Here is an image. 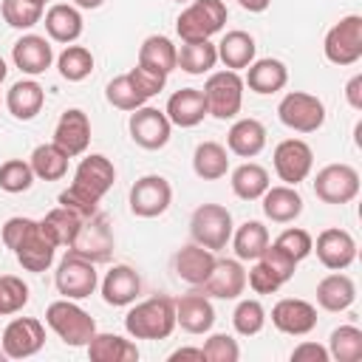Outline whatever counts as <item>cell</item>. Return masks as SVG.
Returning <instances> with one entry per match:
<instances>
[{"label": "cell", "mask_w": 362, "mask_h": 362, "mask_svg": "<svg viewBox=\"0 0 362 362\" xmlns=\"http://www.w3.org/2000/svg\"><path fill=\"white\" fill-rule=\"evenodd\" d=\"M175 325L187 334H209L215 325V308L212 300L204 291H189L175 300Z\"/></svg>", "instance_id": "22"}, {"label": "cell", "mask_w": 362, "mask_h": 362, "mask_svg": "<svg viewBox=\"0 0 362 362\" xmlns=\"http://www.w3.org/2000/svg\"><path fill=\"white\" fill-rule=\"evenodd\" d=\"M175 3H192V0H175Z\"/></svg>", "instance_id": "60"}, {"label": "cell", "mask_w": 362, "mask_h": 362, "mask_svg": "<svg viewBox=\"0 0 362 362\" xmlns=\"http://www.w3.org/2000/svg\"><path fill=\"white\" fill-rule=\"evenodd\" d=\"M127 130H130V139L139 147H144V150H161L170 141L173 124H170V119H167L164 110L150 107V105H141V107L130 110Z\"/></svg>", "instance_id": "16"}, {"label": "cell", "mask_w": 362, "mask_h": 362, "mask_svg": "<svg viewBox=\"0 0 362 362\" xmlns=\"http://www.w3.org/2000/svg\"><path fill=\"white\" fill-rule=\"evenodd\" d=\"M28 303V286L17 274H0V317L23 311Z\"/></svg>", "instance_id": "47"}, {"label": "cell", "mask_w": 362, "mask_h": 362, "mask_svg": "<svg viewBox=\"0 0 362 362\" xmlns=\"http://www.w3.org/2000/svg\"><path fill=\"white\" fill-rule=\"evenodd\" d=\"M34 3H40V6H45V3H48V0H34Z\"/></svg>", "instance_id": "59"}, {"label": "cell", "mask_w": 362, "mask_h": 362, "mask_svg": "<svg viewBox=\"0 0 362 362\" xmlns=\"http://www.w3.org/2000/svg\"><path fill=\"white\" fill-rule=\"evenodd\" d=\"M226 147L238 158H255L266 147V127L257 119H238L226 133Z\"/></svg>", "instance_id": "34"}, {"label": "cell", "mask_w": 362, "mask_h": 362, "mask_svg": "<svg viewBox=\"0 0 362 362\" xmlns=\"http://www.w3.org/2000/svg\"><path fill=\"white\" fill-rule=\"evenodd\" d=\"M229 240L238 260H257L269 246V229L260 221H243L238 229H232Z\"/></svg>", "instance_id": "38"}, {"label": "cell", "mask_w": 362, "mask_h": 362, "mask_svg": "<svg viewBox=\"0 0 362 362\" xmlns=\"http://www.w3.org/2000/svg\"><path fill=\"white\" fill-rule=\"evenodd\" d=\"M3 243H6V249H11L17 263L34 274L45 272L57 257L54 240L42 232L40 221H34V218H23V215L8 218L3 223Z\"/></svg>", "instance_id": "2"}, {"label": "cell", "mask_w": 362, "mask_h": 362, "mask_svg": "<svg viewBox=\"0 0 362 362\" xmlns=\"http://www.w3.org/2000/svg\"><path fill=\"white\" fill-rule=\"evenodd\" d=\"M116 181V167L107 156L102 153H90L76 164L74 181L68 184V189L59 192V204L74 209L82 218H90L93 212H99V201L107 195V189Z\"/></svg>", "instance_id": "1"}, {"label": "cell", "mask_w": 362, "mask_h": 362, "mask_svg": "<svg viewBox=\"0 0 362 362\" xmlns=\"http://www.w3.org/2000/svg\"><path fill=\"white\" fill-rule=\"evenodd\" d=\"M257 260H260V263H263V266L277 277V283H280V286H283V283H288V280L294 277V272H297V260H294L291 255H286L277 243H269Z\"/></svg>", "instance_id": "48"}, {"label": "cell", "mask_w": 362, "mask_h": 362, "mask_svg": "<svg viewBox=\"0 0 362 362\" xmlns=\"http://www.w3.org/2000/svg\"><path fill=\"white\" fill-rule=\"evenodd\" d=\"M328 348L320 345V342H300L294 351H291V362H328Z\"/></svg>", "instance_id": "52"}, {"label": "cell", "mask_w": 362, "mask_h": 362, "mask_svg": "<svg viewBox=\"0 0 362 362\" xmlns=\"http://www.w3.org/2000/svg\"><path fill=\"white\" fill-rule=\"evenodd\" d=\"M277 119L294 133H317L325 124V105L305 90H288L277 105Z\"/></svg>", "instance_id": "10"}, {"label": "cell", "mask_w": 362, "mask_h": 362, "mask_svg": "<svg viewBox=\"0 0 362 362\" xmlns=\"http://www.w3.org/2000/svg\"><path fill=\"white\" fill-rule=\"evenodd\" d=\"M260 206H263V215L274 223H291L303 215V195L297 192V187H288V184H277V187H269L263 195H260Z\"/></svg>", "instance_id": "28"}, {"label": "cell", "mask_w": 362, "mask_h": 362, "mask_svg": "<svg viewBox=\"0 0 362 362\" xmlns=\"http://www.w3.org/2000/svg\"><path fill=\"white\" fill-rule=\"evenodd\" d=\"M192 170L204 181H218L229 173V150L218 141H201L192 153Z\"/></svg>", "instance_id": "37"}, {"label": "cell", "mask_w": 362, "mask_h": 362, "mask_svg": "<svg viewBox=\"0 0 362 362\" xmlns=\"http://www.w3.org/2000/svg\"><path fill=\"white\" fill-rule=\"evenodd\" d=\"M28 164L34 170V178H42V181H59L68 173V156L54 141L37 144L31 158H28Z\"/></svg>", "instance_id": "41"}, {"label": "cell", "mask_w": 362, "mask_h": 362, "mask_svg": "<svg viewBox=\"0 0 362 362\" xmlns=\"http://www.w3.org/2000/svg\"><path fill=\"white\" fill-rule=\"evenodd\" d=\"M314 195L322 204H351L359 195V173L351 164H325L317 175H314Z\"/></svg>", "instance_id": "13"}, {"label": "cell", "mask_w": 362, "mask_h": 362, "mask_svg": "<svg viewBox=\"0 0 362 362\" xmlns=\"http://www.w3.org/2000/svg\"><path fill=\"white\" fill-rule=\"evenodd\" d=\"M345 99L354 110H362V74H354L345 85Z\"/></svg>", "instance_id": "53"}, {"label": "cell", "mask_w": 362, "mask_h": 362, "mask_svg": "<svg viewBox=\"0 0 362 362\" xmlns=\"http://www.w3.org/2000/svg\"><path fill=\"white\" fill-rule=\"evenodd\" d=\"M272 161H274V173L283 184L288 187H297L300 181H305L311 175V167H314V150L308 141L303 139H283L274 153H272Z\"/></svg>", "instance_id": "14"}, {"label": "cell", "mask_w": 362, "mask_h": 362, "mask_svg": "<svg viewBox=\"0 0 362 362\" xmlns=\"http://www.w3.org/2000/svg\"><path fill=\"white\" fill-rule=\"evenodd\" d=\"M328 356L334 362H359L362 359V331L356 325H339L328 337Z\"/></svg>", "instance_id": "42"}, {"label": "cell", "mask_w": 362, "mask_h": 362, "mask_svg": "<svg viewBox=\"0 0 362 362\" xmlns=\"http://www.w3.org/2000/svg\"><path fill=\"white\" fill-rule=\"evenodd\" d=\"M54 144L68 156V158H76V156H85L88 144H90V119L85 110L79 107H68L57 127H54Z\"/></svg>", "instance_id": "21"}, {"label": "cell", "mask_w": 362, "mask_h": 362, "mask_svg": "<svg viewBox=\"0 0 362 362\" xmlns=\"http://www.w3.org/2000/svg\"><path fill=\"white\" fill-rule=\"evenodd\" d=\"M167 119L173 127H195L204 122V116H209L206 110V99L201 88H181L167 99L164 107Z\"/></svg>", "instance_id": "25"}, {"label": "cell", "mask_w": 362, "mask_h": 362, "mask_svg": "<svg viewBox=\"0 0 362 362\" xmlns=\"http://www.w3.org/2000/svg\"><path fill=\"white\" fill-rule=\"evenodd\" d=\"M246 288V269H243V260H232V257H223V260H215L209 277L198 286V291H204L209 300H238Z\"/></svg>", "instance_id": "19"}, {"label": "cell", "mask_w": 362, "mask_h": 362, "mask_svg": "<svg viewBox=\"0 0 362 362\" xmlns=\"http://www.w3.org/2000/svg\"><path fill=\"white\" fill-rule=\"evenodd\" d=\"M105 0H74V6L76 8H99Z\"/></svg>", "instance_id": "56"}, {"label": "cell", "mask_w": 362, "mask_h": 362, "mask_svg": "<svg viewBox=\"0 0 362 362\" xmlns=\"http://www.w3.org/2000/svg\"><path fill=\"white\" fill-rule=\"evenodd\" d=\"M113 243L116 240H113V229H110L107 215L93 212L90 218L82 221V226H79L76 238L71 240L68 252H74V255H79L90 263H105L113 255Z\"/></svg>", "instance_id": "12"}, {"label": "cell", "mask_w": 362, "mask_h": 362, "mask_svg": "<svg viewBox=\"0 0 362 362\" xmlns=\"http://www.w3.org/2000/svg\"><path fill=\"white\" fill-rule=\"evenodd\" d=\"M90 362H136L139 359V348L136 342L119 337V334H93L90 342L85 345Z\"/></svg>", "instance_id": "35"}, {"label": "cell", "mask_w": 362, "mask_h": 362, "mask_svg": "<svg viewBox=\"0 0 362 362\" xmlns=\"http://www.w3.org/2000/svg\"><path fill=\"white\" fill-rule=\"evenodd\" d=\"M6 74H8V68H6V59L0 57V85H3V79H6Z\"/></svg>", "instance_id": "57"}, {"label": "cell", "mask_w": 362, "mask_h": 362, "mask_svg": "<svg viewBox=\"0 0 362 362\" xmlns=\"http://www.w3.org/2000/svg\"><path fill=\"white\" fill-rule=\"evenodd\" d=\"M311 252H317V260L331 269V272H345L354 260H356V240L348 229L339 226H328L317 235V243L311 246Z\"/></svg>", "instance_id": "18"}, {"label": "cell", "mask_w": 362, "mask_h": 362, "mask_svg": "<svg viewBox=\"0 0 362 362\" xmlns=\"http://www.w3.org/2000/svg\"><path fill=\"white\" fill-rule=\"evenodd\" d=\"M243 76L238 71H215L209 74L206 85L201 88L204 90V99H206V110L209 116L226 122V119H235L243 107Z\"/></svg>", "instance_id": "7"}, {"label": "cell", "mask_w": 362, "mask_h": 362, "mask_svg": "<svg viewBox=\"0 0 362 362\" xmlns=\"http://www.w3.org/2000/svg\"><path fill=\"white\" fill-rule=\"evenodd\" d=\"M11 59L14 65L25 74V76H40L51 68L54 62V48L51 40L40 37V34H23L14 45H11Z\"/></svg>", "instance_id": "24"}, {"label": "cell", "mask_w": 362, "mask_h": 362, "mask_svg": "<svg viewBox=\"0 0 362 362\" xmlns=\"http://www.w3.org/2000/svg\"><path fill=\"white\" fill-rule=\"evenodd\" d=\"M286 255H291L297 263L300 260H305L308 255H311V246H314V238L305 232V229H300V226H288V229H283L280 235H277V240H274Z\"/></svg>", "instance_id": "50"}, {"label": "cell", "mask_w": 362, "mask_h": 362, "mask_svg": "<svg viewBox=\"0 0 362 362\" xmlns=\"http://www.w3.org/2000/svg\"><path fill=\"white\" fill-rule=\"evenodd\" d=\"M0 14H3V20H6L11 28L28 31V28H34V25L42 20L45 6H40V3H34V0H3V3H0Z\"/></svg>", "instance_id": "44"}, {"label": "cell", "mask_w": 362, "mask_h": 362, "mask_svg": "<svg viewBox=\"0 0 362 362\" xmlns=\"http://www.w3.org/2000/svg\"><path fill=\"white\" fill-rule=\"evenodd\" d=\"M136 65L170 76L178 68V45H173V40L164 34H150L139 45V62Z\"/></svg>", "instance_id": "32"}, {"label": "cell", "mask_w": 362, "mask_h": 362, "mask_svg": "<svg viewBox=\"0 0 362 362\" xmlns=\"http://www.w3.org/2000/svg\"><path fill=\"white\" fill-rule=\"evenodd\" d=\"M31 184H34V170H31L28 161H23V158H8V161L0 164V189H3V192H11V195L28 192Z\"/></svg>", "instance_id": "46"}, {"label": "cell", "mask_w": 362, "mask_h": 362, "mask_svg": "<svg viewBox=\"0 0 362 362\" xmlns=\"http://www.w3.org/2000/svg\"><path fill=\"white\" fill-rule=\"evenodd\" d=\"M102 300L113 308H122V305H133L141 294V277L133 266L127 263H116L105 277H102Z\"/></svg>", "instance_id": "23"}, {"label": "cell", "mask_w": 362, "mask_h": 362, "mask_svg": "<svg viewBox=\"0 0 362 362\" xmlns=\"http://www.w3.org/2000/svg\"><path fill=\"white\" fill-rule=\"evenodd\" d=\"M130 212L136 218H158L173 204V187L164 175H141L130 187Z\"/></svg>", "instance_id": "15"}, {"label": "cell", "mask_w": 362, "mask_h": 362, "mask_svg": "<svg viewBox=\"0 0 362 362\" xmlns=\"http://www.w3.org/2000/svg\"><path fill=\"white\" fill-rule=\"evenodd\" d=\"M272 325L288 337H305L317 328V308L300 297H283L272 308Z\"/></svg>", "instance_id": "20"}, {"label": "cell", "mask_w": 362, "mask_h": 362, "mask_svg": "<svg viewBox=\"0 0 362 362\" xmlns=\"http://www.w3.org/2000/svg\"><path fill=\"white\" fill-rule=\"evenodd\" d=\"M201 351L206 362H238L240 359V345L229 334H209Z\"/></svg>", "instance_id": "49"}, {"label": "cell", "mask_w": 362, "mask_h": 362, "mask_svg": "<svg viewBox=\"0 0 362 362\" xmlns=\"http://www.w3.org/2000/svg\"><path fill=\"white\" fill-rule=\"evenodd\" d=\"M226 3L223 0H192L175 20V34L181 42H195V40H209L226 25Z\"/></svg>", "instance_id": "6"}, {"label": "cell", "mask_w": 362, "mask_h": 362, "mask_svg": "<svg viewBox=\"0 0 362 362\" xmlns=\"http://www.w3.org/2000/svg\"><path fill=\"white\" fill-rule=\"evenodd\" d=\"M42 20H45V34H48V40H54V42H62V45H71V42H76L79 37H82V14H79V8L74 6V3H54L45 14H42Z\"/></svg>", "instance_id": "27"}, {"label": "cell", "mask_w": 362, "mask_h": 362, "mask_svg": "<svg viewBox=\"0 0 362 362\" xmlns=\"http://www.w3.org/2000/svg\"><path fill=\"white\" fill-rule=\"evenodd\" d=\"M0 345H3L8 359H28V356L42 351V345H45V325L40 320H34V317H14L3 328Z\"/></svg>", "instance_id": "17"}, {"label": "cell", "mask_w": 362, "mask_h": 362, "mask_svg": "<svg viewBox=\"0 0 362 362\" xmlns=\"http://www.w3.org/2000/svg\"><path fill=\"white\" fill-rule=\"evenodd\" d=\"M8 356H6V351H3V345H0V362H6Z\"/></svg>", "instance_id": "58"}, {"label": "cell", "mask_w": 362, "mask_h": 362, "mask_svg": "<svg viewBox=\"0 0 362 362\" xmlns=\"http://www.w3.org/2000/svg\"><path fill=\"white\" fill-rule=\"evenodd\" d=\"M167 85V76L164 74H156L150 68H130L127 74L116 76L107 82L105 88V99L116 107V110H136L141 105H147V99H153L156 93H161Z\"/></svg>", "instance_id": "4"}, {"label": "cell", "mask_w": 362, "mask_h": 362, "mask_svg": "<svg viewBox=\"0 0 362 362\" xmlns=\"http://www.w3.org/2000/svg\"><path fill=\"white\" fill-rule=\"evenodd\" d=\"M218 48V62H223L229 71H243L255 62V54H257V45H255V37L249 31H226L221 37V42L215 45Z\"/></svg>", "instance_id": "33"}, {"label": "cell", "mask_w": 362, "mask_h": 362, "mask_svg": "<svg viewBox=\"0 0 362 362\" xmlns=\"http://www.w3.org/2000/svg\"><path fill=\"white\" fill-rule=\"evenodd\" d=\"M255 266L246 272V283L252 286V291L255 294H274L277 288H280V283H277V277L260 263V260H252Z\"/></svg>", "instance_id": "51"}, {"label": "cell", "mask_w": 362, "mask_h": 362, "mask_svg": "<svg viewBox=\"0 0 362 362\" xmlns=\"http://www.w3.org/2000/svg\"><path fill=\"white\" fill-rule=\"evenodd\" d=\"M354 300H356V283L342 272H331L317 283V305L322 311L331 314L345 311L354 305Z\"/></svg>", "instance_id": "31"}, {"label": "cell", "mask_w": 362, "mask_h": 362, "mask_svg": "<svg viewBox=\"0 0 362 362\" xmlns=\"http://www.w3.org/2000/svg\"><path fill=\"white\" fill-rule=\"evenodd\" d=\"M238 3H240V8L255 11V14H260V11H266L272 6V0H238Z\"/></svg>", "instance_id": "55"}, {"label": "cell", "mask_w": 362, "mask_h": 362, "mask_svg": "<svg viewBox=\"0 0 362 362\" xmlns=\"http://www.w3.org/2000/svg\"><path fill=\"white\" fill-rule=\"evenodd\" d=\"M215 260H218L215 252H209V249H204V246H198V243L192 240V243H187V246H181V249L175 252L173 269H175V274H178L184 283H189V286L198 288V286L209 277Z\"/></svg>", "instance_id": "26"}, {"label": "cell", "mask_w": 362, "mask_h": 362, "mask_svg": "<svg viewBox=\"0 0 362 362\" xmlns=\"http://www.w3.org/2000/svg\"><path fill=\"white\" fill-rule=\"evenodd\" d=\"M82 215H76L74 209H68V206H54L42 221H40V226H42V232L54 240V246L59 249V246H71V240L76 238V232H79V226H82Z\"/></svg>", "instance_id": "39"}, {"label": "cell", "mask_w": 362, "mask_h": 362, "mask_svg": "<svg viewBox=\"0 0 362 362\" xmlns=\"http://www.w3.org/2000/svg\"><path fill=\"white\" fill-rule=\"evenodd\" d=\"M232 212L223 204H201L192 218H189V235L198 246L209 249V252H221L226 249L229 238H232Z\"/></svg>", "instance_id": "8"}, {"label": "cell", "mask_w": 362, "mask_h": 362, "mask_svg": "<svg viewBox=\"0 0 362 362\" xmlns=\"http://www.w3.org/2000/svg\"><path fill=\"white\" fill-rule=\"evenodd\" d=\"M322 54L328 62H334L339 68L356 65L362 59V17L359 14L339 17L322 40Z\"/></svg>", "instance_id": "9"}, {"label": "cell", "mask_w": 362, "mask_h": 362, "mask_svg": "<svg viewBox=\"0 0 362 362\" xmlns=\"http://www.w3.org/2000/svg\"><path fill=\"white\" fill-rule=\"evenodd\" d=\"M167 359H170V362H178V359H198V362H204V351H201V348H178V351H173Z\"/></svg>", "instance_id": "54"}, {"label": "cell", "mask_w": 362, "mask_h": 362, "mask_svg": "<svg viewBox=\"0 0 362 362\" xmlns=\"http://www.w3.org/2000/svg\"><path fill=\"white\" fill-rule=\"evenodd\" d=\"M232 325L240 337H255L266 325V308L260 300H240L232 311Z\"/></svg>", "instance_id": "45"}, {"label": "cell", "mask_w": 362, "mask_h": 362, "mask_svg": "<svg viewBox=\"0 0 362 362\" xmlns=\"http://www.w3.org/2000/svg\"><path fill=\"white\" fill-rule=\"evenodd\" d=\"M57 68H59V76L68 79V82H82L90 76L93 71V54L85 48V45H65L62 54L57 57Z\"/></svg>", "instance_id": "43"}, {"label": "cell", "mask_w": 362, "mask_h": 362, "mask_svg": "<svg viewBox=\"0 0 362 362\" xmlns=\"http://www.w3.org/2000/svg\"><path fill=\"white\" fill-rule=\"evenodd\" d=\"M45 322L71 348H85L96 334V320L82 305H76V300H68V297L54 300L45 308Z\"/></svg>", "instance_id": "5"}, {"label": "cell", "mask_w": 362, "mask_h": 362, "mask_svg": "<svg viewBox=\"0 0 362 362\" xmlns=\"http://www.w3.org/2000/svg\"><path fill=\"white\" fill-rule=\"evenodd\" d=\"M215 65H218V48L209 40L181 42V48H178V68L184 74L201 76V74H209Z\"/></svg>", "instance_id": "40"}, {"label": "cell", "mask_w": 362, "mask_h": 362, "mask_svg": "<svg viewBox=\"0 0 362 362\" xmlns=\"http://www.w3.org/2000/svg\"><path fill=\"white\" fill-rule=\"evenodd\" d=\"M124 331L133 339H167L175 331V300L156 294L136 303L124 317Z\"/></svg>", "instance_id": "3"}, {"label": "cell", "mask_w": 362, "mask_h": 362, "mask_svg": "<svg viewBox=\"0 0 362 362\" xmlns=\"http://www.w3.org/2000/svg\"><path fill=\"white\" fill-rule=\"evenodd\" d=\"M232 192L240 198V201H257L269 187H272V178H269V170L255 164V161H243L240 167L232 170Z\"/></svg>", "instance_id": "36"}, {"label": "cell", "mask_w": 362, "mask_h": 362, "mask_svg": "<svg viewBox=\"0 0 362 362\" xmlns=\"http://www.w3.org/2000/svg\"><path fill=\"white\" fill-rule=\"evenodd\" d=\"M42 105H45V90L34 76L20 79L6 90V107L20 122H31L42 110Z\"/></svg>", "instance_id": "30"}, {"label": "cell", "mask_w": 362, "mask_h": 362, "mask_svg": "<svg viewBox=\"0 0 362 362\" xmlns=\"http://www.w3.org/2000/svg\"><path fill=\"white\" fill-rule=\"evenodd\" d=\"M54 286L62 297L68 300H85L96 291L99 286V272H96V263L74 255V252H65V257L59 260L57 272H54Z\"/></svg>", "instance_id": "11"}, {"label": "cell", "mask_w": 362, "mask_h": 362, "mask_svg": "<svg viewBox=\"0 0 362 362\" xmlns=\"http://www.w3.org/2000/svg\"><path fill=\"white\" fill-rule=\"evenodd\" d=\"M288 82V68L286 62L274 59V57H263V59H255L249 68H246V79L243 85L260 96H269V93H277L283 90Z\"/></svg>", "instance_id": "29"}]
</instances>
